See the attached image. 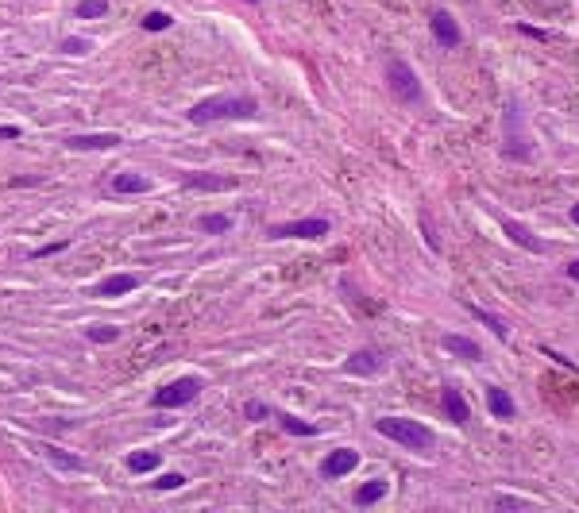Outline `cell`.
<instances>
[{"label": "cell", "instance_id": "1", "mask_svg": "<svg viewBox=\"0 0 579 513\" xmlns=\"http://www.w3.org/2000/svg\"><path fill=\"white\" fill-rule=\"evenodd\" d=\"M259 112V104L251 97H213V101H201L189 109V120L193 123H213V120H247V116Z\"/></svg>", "mask_w": 579, "mask_h": 513}, {"label": "cell", "instance_id": "2", "mask_svg": "<svg viewBox=\"0 0 579 513\" xmlns=\"http://www.w3.org/2000/svg\"><path fill=\"white\" fill-rule=\"evenodd\" d=\"M375 428L386 436V440H398L402 448L410 452H429L433 448V433H429L421 421H405V417H378Z\"/></svg>", "mask_w": 579, "mask_h": 513}, {"label": "cell", "instance_id": "3", "mask_svg": "<svg viewBox=\"0 0 579 513\" xmlns=\"http://www.w3.org/2000/svg\"><path fill=\"white\" fill-rule=\"evenodd\" d=\"M197 390H201V378H178V382L162 386L159 394H155V409H178V405H189L197 398Z\"/></svg>", "mask_w": 579, "mask_h": 513}, {"label": "cell", "instance_id": "4", "mask_svg": "<svg viewBox=\"0 0 579 513\" xmlns=\"http://www.w3.org/2000/svg\"><path fill=\"white\" fill-rule=\"evenodd\" d=\"M386 78H390V89L398 101H421V81L405 62H390L386 66Z\"/></svg>", "mask_w": 579, "mask_h": 513}, {"label": "cell", "instance_id": "5", "mask_svg": "<svg viewBox=\"0 0 579 513\" xmlns=\"http://www.w3.org/2000/svg\"><path fill=\"white\" fill-rule=\"evenodd\" d=\"M275 239H321L328 236V220H294V224H275Z\"/></svg>", "mask_w": 579, "mask_h": 513}, {"label": "cell", "instance_id": "6", "mask_svg": "<svg viewBox=\"0 0 579 513\" xmlns=\"http://www.w3.org/2000/svg\"><path fill=\"white\" fill-rule=\"evenodd\" d=\"M355 463H359V452L340 448V452H333V456L321 463V475H325V478H340V475H347V471H355Z\"/></svg>", "mask_w": 579, "mask_h": 513}, {"label": "cell", "instance_id": "7", "mask_svg": "<svg viewBox=\"0 0 579 513\" xmlns=\"http://www.w3.org/2000/svg\"><path fill=\"white\" fill-rule=\"evenodd\" d=\"M429 23H433V35H436V43H441V47H460V28H456V20H452L444 8H436Z\"/></svg>", "mask_w": 579, "mask_h": 513}, {"label": "cell", "instance_id": "8", "mask_svg": "<svg viewBox=\"0 0 579 513\" xmlns=\"http://www.w3.org/2000/svg\"><path fill=\"white\" fill-rule=\"evenodd\" d=\"M120 143V135H112V131H93V135H73L70 147H78V151H109V147Z\"/></svg>", "mask_w": 579, "mask_h": 513}, {"label": "cell", "instance_id": "9", "mask_svg": "<svg viewBox=\"0 0 579 513\" xmlns=\"http://www.w3.org/2000/svg\"><path fill=\"white\" fill-rule=\"evenodd\" d=\"M487 409H491L499 421H510L514 417V398H510L502 386H491V390H487Z\"/></svg>", "mask_w": 579, "mask_h": 513}, {"label": "cell", "instance_id": "10", "mask_svg": "<svg viewBox=\"0 0 579 513\" xmlns=\"http://www.w3.org/2000/svg\"><path fill=\"white\" fill-rule=\"evenodd\" d=\"M136 286H139L136 274H109L101 286H97V294L101 297H120V294H131Z\"/></svg>", "mask_w": 579, "mask_h": 513}, {"label": "cell", "instance_id": "11", "mask_svg": "<svg viewBox=\"0 0 579 513\" xmlns=\"http://www.w3.org/2000/svg\"><path fill=\"white\" fill-rule=\"evenodd\" d=\"M502 228H506V236L514 239V243L529 247V251H544V243H541V239H537L525 224H518V220H510V217H506V220H502Z\"/></svg>", "mask_w": 579, "mask_h": 513}, {"label": "cell", "instance_id": "12", "mask_svg": "<svg viewBox=\"0 0 579 513\" xmlns=\"http://www.w3.org/2000/svg\"><path fill=\"white\" fill-rule=\"evenodd\" d=\"M112 189L116 193H147V189H151V178H147V174H116Z\"/></svg>", "mask_w": 579, "mask_h": 513}, {"label": "cell", "instance_id": "13", "mask_svg": "<svg viewBox=\"0 0 579 513\" xmlns=\"http://www.w3.org/2000/svg\"><path fill=\"white\" fill-rule=\"evenodd\" d=\"M441 402H444V413H448V421H456V425H463V421L471 417L467 402H463V398H460V390H452V386L441 394Z\"/></svg>", "mask_w": 579, "mask_h": 513}, {"label": "cell", "instance_id": "14", "mask_svg": "<svg viewBox=\"0 0 579 513\" xmlns=\"http://www.w3.org/2000/svg\"><path fill=\"white\" fill-rule=\"evenodd\" d=\"M444 351H452V355H463V359H479V355H483V351H479V344L475 340H467V336H456V332H448V336H444Z\"/></svg>", "mask_w": 579, "mask_h": 513}, {"label": "cell", "instance_id": "15", "mask_svg": "<svg viewBox=\"0 0 579 513\" xmlns=\"http://www.w3.org/2000/svg\"><path fill=\"white\" fill-rule=\"evenodd\" d=\"M383 498H386V483H383V478H375V483H367V486L355 490V506H375V502H383Z\"/></svg>", "mask_w": 579, "mask_h": 513}, {"label": "cell", "instance_id": "16", "mask_svg": "<svg viewBox=\"0 0 579 513\" xmlns=\"http://www.w3.org/2000/svg\"><path fill=\"white\" fill-rule=\"evenodd\" d=\"M347 370H352V375H375V370H378V355L375 351H355L352 359H347Z\"/></svg>", "mask_w": 579, "mask_h": 513}, {"label": "cell", "instance_id": "17", "mask_svg": "<svg viewBox=\"0 0 579 513\" xmlns=\"http://www.w3.org/2000/svg\"><path fill=\"white\" fill-rule=\"evenodd\" d=\"M159 467V452H131L128 456V471L131 475H147V471Z\"/></svg>", "mask_w": 579, "mask_h": 513}, {"label": "cell", "instance_id": "18", "mask_svg": "<svg viewBox=\"0 0 579 513\" xmlns=\"http://www.w3.org/2000/svg\"><path fill=\"white\" fill-rule=\"evenodd\" d=\"M278 425H282L286 433H294V436H313V433H317V425H309V421H297V417H290V413H278Z\"/></svg>", "mask_w": 579, "mask_h": 513}, {"label": "cell", "instance_id": "19", "mask_svg": "<svg viewBox=\"0 0 579 513\" xmlns=\"http://www.w3.org/2000/svg\"><path fill=\"white\" fill-rule=\"evenodd\" d=\"M471 313H475V317H479V320H483V325H487V328H491V332H494V336H499V340H506V336H510V328H506V325H502V320H499V317H491V313H487V309H479V305H471Z\"/></svg>", "mask_w": 579, "mask_h": 513}, {"label": "cell", "instance_id": "20", "mask_svg": "<svg viewBox=\"0 0 579 513\" xmlns=\"http://www.w3.org/2000/svg\"><path fill=\"white\" fill-rule=\"evenodd\" d=\"M197 224H201V231H213V236H225V231L232 228V220H228V217H220V212H209V217H201Z\"/></svg>", "mask_w": 579, "mask_h": 513}, {"label": "cell", "instance_id": "21", "mask_svg": "<svg viewBox=\"0 0 579 513\" xmlns=\"http://www.w3.org/2000/svg\"><path fill=\"white\" fill-rule=\"evenodd\" d=\"M109 12V0H81L78 4V16L81 20H97V16Z\"/></svg>", "mask_w": 579, "mask_h": 513}, {"label": "cell", "instance_id": "22", "mask_svg": "<svg viewBox=\"0 0 579 513\" xmlns=\"http://www.w3.org/2000/svg\"><path fill=\"white\" fill-rule=\"evenodd\" d=\"M85 336L93 344H112L116 336H120V328H112V325H93V328H85Z\"/></svg>", "mask_w": 579, "mask_h": 513}, {"label": "cell", "instance_id": "23", "mask_svg": "<svg viewBox=\"0 0 579 513\" xmlns=\"http://www.w3.org/2000/svg\"><path fill=\"white\" fill-rule=\"evenodd\" d=\"M47 456H51V463H58V467H66V471H85V463H81V459H73V456H66V452L47 448Z\"/></svg>", "mask_w": 579, "mask_h": 513}, {"label": "cell", "instance_id": "24", "mask_svg": "<svg viewBox=\"0 0 579 513\" xmlns=\"http://www.w3.org/2000/svg\"><path fill=\"white\" fill-rule=\"evenodd\" d=\"M189 186H197V189H228L232 186V181L228 178H197V174H189Z\"/></svg>", "mask_w": 579, "mask_h": 513}, {"label": "cell", "instance_id": "25", "mask_svg": "<svg viewBox=\"0 0 579 513\" xmlns=\"http://www.w3.org/2000/svg\"><path fill=\"white\" fill-rule=\"evenodd\" d=\"M62 51L66 54H85V51H93V43L81 39V35H70V39H62Z\"/></svg>", "mask_w": 579, "mask_h": 513}, {"label": "cell", "instance_id": "26", "mask_svg": "<svg viewBox=\"0 0 579 513\" xmlns=\"http://www.w3.org/2000/svg\"><path fill=\"white\" fill-rule=\"evenodd\" d=\"M143 28H147V31H167V28H170V16H167V12H147V16H143Z\"/></svg>", "mask_w": 579, "mask_h": 513}, {"label": "cell", "instance_id": "27", "mask_svg": "<svg viewBox=\"0 0 579 513\" xmlns=\"http://www.w3.org/2000/svg\"><path fill=\"white\" fill-rule=\"evenodd\" d=\"M267 413H270V409H267L263 402H247V405H244V417H251V421H263Z\"/></svg>", "mask_w": 579, "mask_h": 513}, {"label": "cell", "instance_id": "28", "mask_svg": "<svg viewBox=\"0 0 579 513\" xmlns=\"http://www.w3.org/2000/svg\"><path fill=\"white\" fill-rule=\"evenodd\" d=\"M181 483H186V478H181V475H162L159 483H155V490H178Z\"/></svg>", "mask_w": 579, "mask_h": 513}, {"label": "cell", "instance_id": "29", "mask_svg": "<svg viewBox=\"0 0 579 513\" xmlns=\"http://www.w3.org/2000/svg\"><path fill=\"white\" fill-rule=\"evenodd\" d=\"M62 247H66V239H58V243H47V247H39V251H35V259H47V255L62 251Z\"/></svg>", "mask_w": 579, "mask_h": 513}, {"label": "cell", "instance_id": "30", "mask_svg": "<svg viewBox=\"0 0 579 513\" xmlns=\"http://www.w3.org/2000/svg\"><path fill=\"white\" fill-rule=\"evenodd\" d=\"M499 506L502 509H518V506H525V502H521V498H499Z\"/></svg>", "mask_w": 579, "mask_h": 513}, {"label": "cell", "instance_id": "31", "mask_svg": "<svg viewBox=\"0 0 579 513\" xmlns=\"http://www.w3.org/2000/svg\"><path fill=\"white\" fill-rule=\"evenodd\" d=\"M0 139H20V128H0Z\"/></svg>", "mask_w": 579, "mask_h": 513}, {"label": "cell", "instance_id": "32", "mask_svg": "<svg viewBox=\"0 0 579 513\" xmlns=\"http://www.w3.org/2000/svg\"><path fill=\"white\" fill-rule=\"evenodd\" d=\"M568 278H575V282H579V259L568 262Z\"/></svg>", "mask_w": 579, "mask_h": 513}, {"label": "cell", "instance_id": "33", "mask_svg": "<svg viewBox=\"0 0 579 513\" xmlns=\"http://www.w3.org/2000/svg\"><path fill=\"white\" fill-rule=\"evenodd\" d=\"M572 220H575V224H579V205H575V209H572Z\"/></svg>", "mask_w": 579, "mask_h": 513}, {"label": "cell", "instance_id": "34", "mask_svg": "<svg viewBox=\"0 0 579 513\" xmlns=\"http://www.w3.org/2000/svg\"><path fill=\"white\" fill-rule=\"evenodd\" d=\"M544 4H549V0H544Z\"/></svg>", "mask_w": 579, "mask_h": 513}]
</instances>
